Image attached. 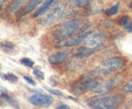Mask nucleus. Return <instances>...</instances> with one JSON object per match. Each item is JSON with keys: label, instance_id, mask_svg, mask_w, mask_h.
<instances>
[{"label": "nucleus", "instance_id": "obj_27", "mask_svg": "<svg viewBox=\"0 0 132 109\" xmlns=\"http://www.w3.org/2000/svg\"><path fill=\"white\" fill-rule=\"evenodd\" d=\"M0 91H1V93L2 94H7L8 92H7V90L5 89V88H2V87H0Z\"/></svg>", "mask_w": 132, "mask_h": 109}, {"label": "nucleus", "instance_id": "obj_15", "mask_svg": "<svg viewBox=\"0 0 132 109\" xmlns=\"http://www.w3.org/2000/svg\"><path fill=\"white\" fill-rule=\"evenodd\" d=\"M93 0H70V3L76 7H83L88 5Z\"/></svg>", "mask_w": 132, "mask_h": 109}, {"label": "nucleus", "instance_id": "obj_21", "mask_svg": "<svg viewBox=\"0 0 132 109\" xmlns=\"http://www.w3.org/2000/svg\"><path fill=\"white\" fill-rule=\"evenodd\" d=\"M6 81H9L11 83H16L17 81H18V78L15 75L9 73V74H6Z\"/></svg>", "mask_w": 132, "mask_h": 109}, {"label": "nucleus", "instance_id": "obj_8", "mask_svg": "<svg viewBox=\"0 0 132 109\" xmlns=\"http://www.w3.org/2000/svg\"><path fill=\"white\" fill-rule=\"evenodd\" d=\"M93 33V31H86L83 32L80 35L74 37V38H70V39H64L61 41L57 44V47H77L80 44H82L83 42L86 41V38Z\"/></svg>", "mask_w": 132, "mask_h": 109}, {"label": "nucleus", "instance_id": "obj_4", "mask_svg": "<svg viewBox=\"0 0 132 109\" xmlns=\"http://www.w3.org/2000/svg\"><path fill=\"white\" fill-rule=\"evenodd\" d=\"M66 13V9L64 5H58V6H55L52 11H50L47 15L45 16L42 20H41V23L45 26H48L51 25L53 23H56L57 21H59L60 19L64 18L65 17Z\"/></svg>", "mask_w": 132, "mask_h": 109}, {"label": "nucleus", "instance_id": "obj_6", "mask_svg": "<svg viewBox=\"0 0 132 109\" xmlns=\"http://www.w3.org/2000/svg\"><path fill=\"white\" fill-rule=\"evenodd\" d=\"M107 41V34L105 33V31H93V33L86 38L85 44L86 47L94 48V49H99L100 47H102Z\"/></svg>", "mask_w": 132, "mask_h": 109}, {"label": "nucleus", "instance_id": "obj_18", "mask_svg": "<svg viewBox=\"0 0 132 109\" xmlns=\"http://www.w3.org/2000/svg\"><path fill=\"white\" fill-rule=\"evenodd\" d=\"M122 91L125 93H132V80L122 87Z\"/></svg>", "mask_w": 132, "mask_h": 109}, {"label": "nucleus", "instance_id": "obj_28", "mask_svg": "<svg viewBox=\"0 0 132 109\" xmlns=\"http://www.w3.org/2000/svg\"><path fill=\"white\" fill-rule=\"evenodd\" d=\"M5 1H6V0H0V8H1V6L5 3Z\"/></svg>", "mask_w": 132, "mask_h": 109}, {"label": "nucleus", "instance_id": "obj_20", "mask_svg": "<svg viewBox=\"0 0 132 109\" xmlns=\"http://www.w3.org/2000/svg\"><path fill=\"white\" fill-rule=\"evenodd\" d=\"M1 47L3 48H5V49H12V48H14V45L12 43H10V42H2L1 43Z\"/></svg>", "mask_w": 132, "mask_h": 109}, {"label": "nucleus", "instance_id": "obj_16", "mask_svg": "<svg viewBox=\"0 0 132 109\" xmlns=\"http://www.w3.org/2000/svg\"><path fill=\"white\" fill-rule=\"evenodd\" d=\"M119 6H120V3L118 2V3H116L115 5H113L112 7H110L109 9H107L105 12H106V14L108 16H112V15H115L118 13V10H119Z\"/></svg>", "mask_w": 132, "mask_h": 109}, {"label": "nucleus", "instance_id": "obj_9", "mask_svg": "<svg viewBox=\"0 0 132 109\" xmlns=\"http://www.w3.org/2000/svg\"><path fill=\"white\" fill-rule=\"evenodd\" d=\"M69 55H70V52L67 49L56 52V53L50 55L49 58H48V62L51 65H61L68 59Z\"/></svg>", "mask_w": 132, "mask_h": 109}, {"label": "nucleus", "instance_id": "obj_23", "mask_svg": "<svg viewBox=\"0 0 132 109\" xmlns=\"http://www.w3.org/2000/svg\"><path fill=\"white\" fill-rule=\"evenodd\" d=\"M92 25H93V22H92V21H87V22H85V23L83 24L82 26H80V28H79V31L83 32V31H85L86 29H88V28H89Z\"/></svg>", "mask_w": 132, "mask_h": 109}, {"label": "nucleus", "instance_id": "obj_25", "mask_svg": "<svg viewBox=\"0 0 132 109\" xmlns=\"http://www.w3.org/2000/svg\"><path fill=\"white\" fill-rule=\"evenodd\" d=\"M55 109H70V107H69L68 105H66V104L61 103V104H58V105L56 106V108H55Z\"/></svg>", "mask_w": 132, "mask_h": 109}, {"label": "nucleus", "instance_id": "obj_26", "mask_svg": "<svg viewBox=\"0 0 132 109\" xmlns=\"http://www.w3.org/2000/svg\"><path fill=\"white\" fill-rule=\"evenodd\" d=\"M30 91H32L34 93H38V94H43V91L41 89H30Z\"/></svg>", "mask_w": 132, "mask_h": 109}, {"label": "nucleus", "instance_id": "obj_3", "mask_svg": "<svg viewBox=\"0 0 132 109\" xmlns=\"http://www.w3.org/2000/svg\"><path fill=\"white\" fill-rule=\"evenodd\" d=\"M125 66V60L121 57H112L108 58L100 64L99 71L102 75H110L114 72L120 71Z\"/></svg>", "mask_w": 132, "mask_h": 109}, {"label": "nucleus", "instance_id": "obj_2", "mask_svg": "<svg viewBox=\"0 0 132 109\" xmlns=\"http://www.w3.org/2000/svg\"><path fill=\"white\" fill-rule=\"evenodd\" d=\"M81 23H82V19L80 17L71 18V19L67 20L65 22L61 23L54 31L53 35H54L55 38L60 39V41L67 39V38L73 36L74 34H76L79 31Z\"/></svg>", "mask_w": 132, "mask_h": 109}, {"label": "nucleus", "instance_id": "obj_14", "mask_svg": "<svg viewBox=\"0 0 132 109\" xmlns=\"http://www.w3.org/2000/svg\"><path fill=\"white\" fill-rule=\"evenodd\" d=\"M23 2H24V0H12L11 1V4H10V10L13 13L17 12L20 9V7L23 4Z\"/></svg>", "mask_w": 132, "mask_h": 109}, {"label": "nucleus", "instance_id": "obj_5", "mask_svg": "<svg viewBox=\"0 0 132 109\" xmlns=\"http://www.w3.org/2000/svg\"><path fill=\"white\" fill-rule=\"evenodd\" d=\"M123 81V78L120 76H117L114 78H111L105 82H100L99 85L93 90V92L97 94H107L109 92H111L112 90H114L115 88H117L121 82Z\"/></svg>", "mask_w": 132, "mask_h": 109}, {"label": "nucleus", "instance_id": "obj_13", "mask_svg": "<svg viewBox=\"0 0 132 109\" xmlns=\"http://www.w3.org/2000/svg\"><path fill=\"white\" fill-rule=\"evenodd\" d=\"M120 24L128 32H132V20L129 16H122L120 18Z\"/></svg>", "mask_w": 132, "mask_h": 109}, {"label": "nucleus", "instance_id": "obj_29", "mask_svg": "<svg viewBox=\"0 0 132 109\" xmlns=\"http://www.w3.org/2000/svg\"><path fill=\"white\" fill-rule=\"evenodd\" d=\"M129 5H130V7H132V1L130 2V4H129Z\"/></svg>", "mask_w": 132, "mask_h": 109}, {"label": "nucleus", "instance_id": "obj_11", "mask_svg": "<svg viewBox=\"0 0 132 109\" xmlns=\"http://www.w3.org/2000/svg\"><path fill=\"white\" fill-rule=\"evenodd\" d=\"M55 2H56V0H47V1H45V2H44V4L38 8V10L36 11V13L34 14V16H35V17H37V16H40V15L45 14V13L49 10L50 8H52V7H53V5H55Z\"/></svg>", "mask_w": 132, "mask_h": 109}, {"label": "nucleus", "instance_id": "obj_7", "mask_svg": "<svg viewBox=\"0 0 132 109\" xmlns=\"http://www.w3.org/2000/svg\"><path fill=\"white\" fill-rule=\"evenodd\" d=\"M54 99L52 96L46 94H36L29 98V102L35 106H41V107H49L53 103Z\"/></svg>", "mask_w": 132, "mask_h": 109}, {"label": "nucleus", "instance_id": "obj_1", "mask_svg": "<svg viewBox=\"0 0 132 109\" xmlns=\"http://www.w3.org/2000/svg\"><path fill=\"white\" fill-rule=\"evenodd\" d=\"M123 101V95L115 94L93 97L87 101V104L93 109H117Z\"/></svg>", "mask_w": 132, "mask_h": 109}, {"label": "nucleus", "instance_id": "obj_17", "mask_svg": "<svg viewBox=\"0 0 132 109\" xmlns=\"http://www.w3.org/2000/svg\"><path fill=\"white\" fill-rule=\"evenodd\" d=\"M20 64H22V65L26 66V67L31 68V67L34 66V61L32 59H29V58H23V59L20 60Z\"/></svg>", "mask_w": 132, "mask_h": 109}, {"label": "nucleus", "instance_id": "obj_10", "mask_svg": "<svg viewBox=\"0 0 132 109\" xmlns=\"http://www.w3.org/2000/svg\"><path fill=\"white\" fill-rule=\"evenodd\" d=\"M97 49H94V48H90V47H80L75 53V57L78 58V59H86L90 56H93L95 54Z\"/></svg>", "mask_w": 132, "mask_h": 109}, {"label": "nucleus", "instance_id": "obj_22", "mask_svg": "<svg viewBox=\"0 0 132 109\" xmlns=\"http://www.w3.org/2000/svg\"><path fill=\"white\" fill-rule=\"evenodd\" d=\"M45 90H47L48 92L52 94H55V95H57V96H60V97H64V95L61 93L60 91H58V90H54V89H51V88H48V87H45Z\"/></svg>", "mask_w": 132, "mask_h": 109}, {"label": "nucleus", "instance_id": "obj_24", "mask_svg": "<svg viewBox=\"0 0 132 109\" xmlns=\"http://www.w3.org/2000/svg\"><path fill=\"white\" fill-rule=\"evenodd\" d=\"M23 79L29 83V84H31V85H33V86H35L36 85V82L34 81L33 79L31 78V77H29V76H23Z\"/></svg>", "mask_w": 132, "mask_h": 109}, {"label": "nucleus", "instance_id": "obj_12", "mask_svg": "<svg viewBox=\"0 0 132 109\" xmlns=\"http://www.w3.org/2000/svg\"><path fill=\"white\" fill-rule=\"evenodd\" d=\"M45 1H47V0H29V2L27 3V5L24 7L23 14H27V13L32 12L37 6H39L41 3L45 2Z\"/></svg>", "mask_w": 132, "mask_h": 109}, {"label": "nucleus", "instance_id": "obj_19", "mask_svg": "<svg viewBox=\"0 0 132 109\" xmlns=\"http://www.w3.org/2000/svg\"><path fill=\"white\" fill-rule=\"evenodd\" d=\"M34 75L37 77V78L41 79V80H44L45 79V76H44V73L40 70V69H38V68H35L33 71Z\"/></svg>", "mask_w": 132, "mask_h": 109}]
</instances>
